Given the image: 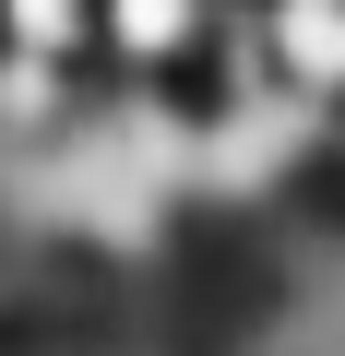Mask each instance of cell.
Wrapping results in <instances>:
<instances>
[{
    "label": "cell",
    "instance_id": "7a4b0ae2",
    "mask_svg": "<svg viewBox=\"0 0 345 356\" xmlns=\"http://www.w3.org/2000/svg\"><path fill=\"white\" fill-rule=\"evenodd\" d=\"M238 24H250L262 83H286L298 107L345 119V0H238Z\"/></svg>",
    "mask_w": 345,
    "mask_h": 356
},
{
    "label": "cell",
    "instance_id": "3957f363",
    "mask_svg": "<svg viewBox=\"0 0 345 356\" xmlns=\"http://www.w3.org/2000/svg\"><path fill=\"white\" fill-rule=\"evenodd\" d=\"M0 48L84 60V48H95V0H0Z\"/></svg>",
    "mask_w": 345,
    "mask_h": 356
},
{
    "label": "cell",
    "instance_id": "6da1fadb",
    "mask_svg": "<svg viewBox=\"0 0 345 356\" xmlns=\"http://www.w3.org/2000/svg\"><path fill=\"white\" fill-rule=\"evenodd\" d=\"M227 13H238V0H95L84 72H95V83H167V95H179V83L215 60Z\"/></svg>",
    "mask_w": 345,
    "mask_h": 356
}]
</instances>
